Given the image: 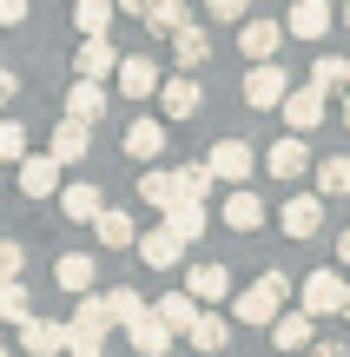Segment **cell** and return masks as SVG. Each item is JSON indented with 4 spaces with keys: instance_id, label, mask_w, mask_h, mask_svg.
Wrapping results in <instances>:
<instances>
[{
    "instance_id": "obj_50",
    "label": "cell",
    "mask_w": 350,
    "mask_h": 357,
    "mask_svg": "<svg viewBox=\"0 0 350 357\" xmlns=\"http://www.w3.org/2000/svg\"><path fill=\"white\" fill-rule=\"evenodd\" d=\"M344 26H350V0H344Z\"/></svg>"
},
{
    "instance_id": "obj_41",
    "label": "cell",
    "mask_w": 350,
    "mask_h": 357,
    "mask_svg": "<svg viewBox=\"0 0 350 357\" xmlns=\"http://www.w3.org/2000/svg\"><path fill=\"white\" fill-rule=\"evenodd\" d=\"M205 7H212V20H245L251 0H205Z\"/></svg>"
},
{
    "instance_id": "obj_3",
    "label": "cell",
    "mask_w": 350,
    "mask_h": 357,
    "mask_svg": "<svg viewBox=\"0 0 350 357\" xmlns=\"http://www.w3.org/2000/svg\"><path fill=\"white\" fill-rule=\"evenodd\" d=\"M251 166H258V153H251L245 139H218V146L205 153V172H212V178H225V185H245Z\"/></svg>"
},
{
    "instance_id": "obj_40",
    "label": "cell",
    "mask_w": 350,
    "mask_h": 357,
    "mask_svg": "<svg viewBox=\"0 0 350 357\" xmlns=\"http://www.w3.org/2000/svg\"><path fill=\"white\" fill-rule=\"evenodd\" d=\"M20 265H26V252H20V245H7V238H0V278H20Z\"/></svg>"
},
{
    "instance_id": "obj_22",
    "label": "cell",
    "mask_w": 350,
    "mask_h": 357,
    "mask_svg": "<svg viewBox=\"0 0 350 357\" xmlns=\"http://www.w3.org/2000/svg\"><path fill=\"white\" fill-rule=\"evenodd\" d=\"M225 225H232V231H258L264 225V199L251 185H232V199H225Z\"/></svg>"
},
{
    "instance_id": "obj_30",
    "label": "cell",
    "mask_w": 350,
    "mask_h": 357,
    "mask_svg": "<svg viewBox=\"0 0 350 357\" xmlns=\"http://www.w3.org/2000/svg\"><path fill=\"white\" fill-rule=\"evenodd\" d=\"M271 344L278 351H304L311 344V318H304V311H278L271 318Z\"/></svg>"
},
{
    "instance_id": "obj_48",
    "label": "cell",
    "mask_w": 350,
    "mask_h": 357,
    "mask_svg": "<svg viewBox=\"0 0 350 357\" xmlns=\"http://www.w3.org/2000/svg\"><path fill=\"white\" fill-rule=\"evenodd\" d=\"M344 126H350V93H344Z\"/></svg>"
},
{
    "instance_id": "obj_5",
    "label": "cell",
    "mask_w": 350,
    "mask_h": 357,
    "mask_svg": "<svg viewBox=\"0 0 350 357\" xmlns=\"http://www.w3.org/2000/svg\"><path fill=\"white\" fill-rule=\"evenodd\" d=\"M106 106H113V93H106V79H73L66 86V119H79V126H93V119H106Z\"/></svg>"
},
{
    "instance_id": "obj_6",
    "label": "cell",
    "mask_w": 350,
    "mask_h": 357,
    "mask_svg": "<svg viewBox=\"0 0 350 357\" xmlns=\"http://www.w3.org/2000/svg\"><path fill=\"white\" fill-rule=\"evenodd\" d=\"M278 225H285L291 238H317V225H324V199H317V192H298V199H285Z\"/></svg>"
},
{
    "instance_id": "obj_29",
    "label": "cell",
    "mask_w": 350,
    "mask_h": 357,
    "mask_svg": "<svg viewBox=\"0 0 350 357\" xmlns=\"http://www.w3.org/2000/svg\"><path fill=\"white\" fill-rule=\"evenodd\" d=\"M166 231H172V238H179V245H198V238H205V205L179 199V205H172V212H166Z\"/></svg>"
},
{
    "instance_id": "obj_15",
    "label": "cell",
    "mask_w": 350,
    "mask_h": 357,
    "mask_svg": "<svg viewBox=\"0 0 350 357\" xmlns=\"http://www.w3.org/2000/svg\"><path fill=\"white\" fill-rule=\"evenodd\" d=\"M159 100H166V119H192L198 106H205V93H198L192 73H172L166 86H159Z\"/></svg>"
},
{
    "instance_id": "obj_2",
    "label": "cell",
    "mask_w": 350,
    "mask_h": 357,
    "mask_svg": "<svg viewBox=\"0 0 350 357\" xmlns=\"http://www.w3.org/2000/svg\"><path fill=\"white\" fill-rule=\"evenodd\" d=\"M106 331H113V318H106L100 298H79V311L66 318V351H100Z\"/></svg>"
},
{
    "instance_id": "obj_45",
    "label": "cell",
    "mask_w": 350,
    "mask_h": 357,
    "mask_svg": "<svg viewBox=\"0 0 350 357\" xmlns=\"http://www.w3.org/2000/svg\"><path fill=\"white\" fill-rule=\"evenodd\" d=\"M113 7H119V13H145L152 0H113Z\"/></svg>"
},
{
    "instance_id": "obj_25",
    "label": "cell",
    "mask_w": 350,
    "mask_h": 357,
    "mask_svg": "<svg viewBox=\"0 0 350 357\" xmlns=\"http://www.w3.org/2000/svg\"><path fill=\"white\" fill-rule=\"evenodd\" d=\"M152 311H159V324H166L172 337H185V331H192V318H198L205 305H192V291H166V298H159Z\"/></svg>"
},
{
    "instance_id": "obj_27",
    "label": "cell",
    "mask_w": 350,
    "mask_h": 357,
    "mask_svg": "<svg viewBox=\"0 0 350 357\" xmlns=\"http://www.w3.org/2000/svg\"><path fill=\"white\" fill-rule=\"evenodd\" d=\"M93 238H100L106 252H119V245H132L139 231H132V218L119 212V205H100V218H93Z\"/></svg>"
},
{
    "instance_id": "obj_7",
    "label": "cell",
    "mask_w": 350,
    "mask_h": 357,
    "mask_svg": "<svg viewBox=\"0 0 350 357\" xmlns=\"http://www.w3.org/2000/svg\"><path fill=\"white\" fill-rule=\"evenodd\" d=\"M113 73H119V93L126 100H152L159 93V60H145V53H126Z\"/></svg>"
},
{
    "instance_id": "obj_24",
    "label": "cell",
    "mask_w": 350,
    "mask_h": 357,
    "mask_svg": "<svg viewBox=\"0 0 350 357\" xmlns=\"http://www.w3.org/2000/svg\"><path fill=\"white\" fill-rule=\"evenodd\" d=\"M172 60H179L185 73H192V66H205V60H212V33H205V26H192V20H185L179 33H172Z\"/></svg>"
},
{
    "instance_id": "obj_47",
    "label": "cell",
    "mask_w": 350,
    "mask_h": 357,
    "mask_svg": "<svg viewBox=\"0 0 350 357\" xmlns=\"http://www.w3.org/2000/svg\"><path fill=\"white\" fill-rule=\"evenodd\" d=\"M337 311H344V318H350V284H344V305H337Z\"/></svg>"
},
{
    "instance_id": "obj_36",
    "label": "cell",
    "mask_w": 350,
    "mask_h": 357,
    "mask_svg": "<svg viewBox=\"0 0 350 357\" xmlns=\"http://www.w3.org/2000/svg\"><path fill=\"white\" fill-rule=\"evenodd\" d=\"M139 199H145V205H159V212H172V205H179V178L152 166V172L139 178Z\"/></svg>"
},
{
    "instance_id": "obj_20",
    "label": "cell",
    "mask_w": 350,
    "mask_h": 357,
    "mask_svg": "<svg viewBox=\"0 0 350 357\" xmlns=\"http://www.w3.org/2000/svg\"><path fill=\"white\" fill-rule=\"evenodd\" d=\"M53 284L86 298L93 291V252H60V258H53Z\"/></svg>"
},
{
    "instance_id": "obj_38",
    "label": "cell",
    "mask_w": 350,
    "mask_h": 357,
    "mask_svg": "<svg viewBox=\"0 0 350 357\" xmlns=\"http://www.w3.org/2000/svg\"><path fill=\"white\" fill-rule=\"evenodd\" d=\"M0 318H7V324H26V318H33V305H26V284H20V278H0Z\"/></svg>"
},
{
    "instance_id": "obj_21",
    "label": "cell",
    "mask_w": 350,
    "mask_h": 357,
    "mask_svg": "<svg viewBox=\"0 0 350 357\" xmlns=\"http://www.w3.org/2000/svg\"><path fill=\"white\" fill-rule=\"evenodd\" d=\"M285 33L324 40V33H331V0H298V7H291V20H285Z\"/></svg>"
},
{
    "instance_id": "obj_46",
    "label": "cell",
    "mask_w": 350,
    "mask_h": 357,
    "mask_svg": "<svg viewBox=\"0 0 350 357\" xmlns=\"http://www.w3.org/2000/svg\"><path fill=\"white\" fill-rule=\"evenodd\" d=\"M337 258H344V265H350V231H344V238H337Z\"/></svg>"
},
{
    "instance_id": "obj_10",
    "label": "cell",
    "mask_w": 350,
    "mask_h": 357,
    "mask_svg": "<svg viewBox=\"0 0 350 357\" xmlns=\"http://www.w3.org/2000/svg\"><path fill=\"white\" fill-rule=\"evenodd\" d=\"M337 305H344V278L337 271H311L304 278V318H331Z\"/></svg>"
},
{
    "instance_id": "obj_44",
    "label": "cell",
    "mask_w": 350,
    "mask_h": 357,
    "mask_svg": "<svg viewBox=\"0 0 350 357\" xmlns=\"http://www.w3.org/2000/svg\"><path fill=\"white\" fill-rule=\"evenodd\" d=\"M13 93H20V73H13V66H0V106H7Z\"/></svg>"
},
{
    "instance_id": "obj_43",
    "label": "cell",
    "mask_w": 350,
    "mask_h": 357,
    "mask_svg": "<svg viewBox=\"0 0 350 357\" xmlns=\"http://www.w3.org/2000/svg\"><path fill=\"white\" fill-rule=\"evenodd\" d=\"M304 357H350V351H344V344H331V337H324V344L311 337V344H304Z\"/></svg>"
},
{
    "instance_id": "obj_34",
    "label": "cell",
    "mask_w": 350,
    "mask_h": 357,
    "mask_svg": "<svg viewBox=\"0 0 350 357\" xmlns=\"http://www.w3.org/2000/svg\"><path fill=\"white\" fill-rule=\"evenodd\" d=\"M311 86H317V93H344V86H350V60H344V53H317Z\"/></svg>"
},
{
    "instance_id": "obj_13",
    "label": "cell",
    "mask_w": 350,
    "mask_h": 357,
    "mask_svg": "<svg viewBox=\"0 0 350 357\" xmlns=\"http://www.w3.org/2000/svg\"><path fill=\"white\" fill-rule=\"evenodd\" d=\"M185 291H192V305H225V298H232V271L225 265H192Z\"/></svg>"
},
{
    "instance_id": "obj_42",
    "label": "cell",
    "mask_w": 350,
    "mask_h": 357,
    "mask_svg": "<svg viewBox=\"0 0 350 357\" xmlns=\"http://www.w3.org/2000/svg\"><path fill=\"white\" fill-rule=\"evenodd\" d=\"M26 20V0H0V26H20Z\"/></svg>"
},
{
    "instance_id": "obj_12",
    "label": "cell",
    "mask_w": 350,
    "mask_h": 357,
    "mask_svg": "<svg viewBox=\"0 0 350 357\" xmlns=\"http://www.w3.org/2000/svg\"><path fill=\"white\" fill-rule=\"evenodd\" d=\"M126 337H132V351H139V357H166V351H172V331L159 324V311H152V305H145L139 318L126 324Z\"/></svg>"
},
{
    "instance_id": "obj_35",
    "label": "cell",
    "mask_w": 350,
    "mask_h": 357,
    "mask_svg": "<svg viewBox=\"0 0 350 357\" xmlns=\"http://www.w3.org/2000/svg\"><path fill=\"white\" fill-rule=\"evenodd\" d=\"M73 26L86 40H100L106 26H113V0H73Z\"/></svg>"
},
{
    "instance_id": "obj_51",
    "label": "cell",
    "mask_w": 350,
    "mask_h": 357,
    "mask_svg": "<svg viewBox=\"0 0 350 357\" xmlns=\"http://www.w3.org/2000/svg\"><path fill=\"white\" fill-rule=\"evenodd\" d=\"M0 357H7V351H0Z\"/></svg>"
},
{
    "instance_id": "obj_37",
    "label": "cell",
    "mask_w": 350,
    "mask_h": 357,
    "mask_svg": "<svg viewBox=\"0 0 350 357\" xmlns=\"http://www.w3.org/2000/svg\"><path fill=\"white\" fill-rule=\"evenodd\" d=\"M172 178H179V199H192V205H205V199H212V185H218L205 166H172Z\"/></svg>"
},
{
    "instance_id": "obj_23",
    "label": "cell",
    "mask_w": 350,
    "mask_h": 357,
    "mask_svg": "<svg viewBox=\"0 0 350 357\" xmlns=\"http://www.w3.org/2000/svg\"><path fill=\"white\" fill-rule=\"evenodd\" d=\"M20 192H26V199H53V192H60V166H53L47 153L20 159Z\"/></svg>"
},
{
    "instance_id": "obj_28",
    "label": "cell",
    "mask_w": 350,
    "mask_h": 357,
    "mask_svg": "<svg viewBox=\"0 0 350 357\" xmlns=\"http://www.w3.org/2000/svg\"><path fill=\"white\" fill-rule=\"evenodd\" d=\"M238 47H245L251 60H271V53L285 47V26H278V20H245V33H238Z\"/></svg>"
},
{
    "instance_id": "obj_32",
    "label": "cell",
    "mask_w": 350,
    "mask_h": 357,
    "mask_svg": "<svg viewBox=\"0 0 350 357\" xmlns=\"http://www.w3.org/2000/svg\"><path fill=\"white\" fill-rule=\"evenodd\" d=\"M139 20H145V26H152V33H159V40H172V33H179V26H185V20H192V13H185V0H152V7H145V13H139Z\"/></svg>"
},
{
    "instance_id": "obj_49",
    "label": "cell",
    "mask_w": 350,
    "mask_h": 357,
    "mask_svg": "<svg viewBox=\"0 0 350 357\" xmlns=\"http://www.w3.org/2000/svg\"><path fill=\"white\" fill-rule=\"evenodd\" d=\"M73 357H106V351H73Z\"/></svg>"
},
{
    "instance_id": "obj_31",
    "label": "cell",
    "mask_w": 350,
    "mask_h": 357,
    "mask_svg": "<svg viewBox=\"0 0 350 357\" xmlns=\"http://www.w3.org/2000/svg\"><path fill=\"white\" fill-rule=\"evenodd\" d=\"M317 199H350V153H337V159H324L317 166Z\"/></svg>"
},
{
    "instance_id": "obj_16",
    "label": "cell",
    "mask_w": 350,
    "mask_h": 357,
    "mask_svg": "<svg viewBox=\"0 0 350 357\" xmlns=\"http://www.w3.org/2000/svg\"><path fill=\"white\" fill-rule=\"evenodd\" d=\"M20 351H26V357H53V351H66V324H53V318H26V324H20Z\"/></svg>"
},
{
    "instance_id": "obj_4",
    "label": "cell",
    "mask_w": 350,
    "mask_h": 357,
    "mask_svg": "<svg viewBox=\"0 0 350 357\" xmlns=\"http://www.w3.org/2000/svg\"><path fill=\"white\" fill-rule=\"evenodd\" d=\"M285 93H291V79H285V66H278V60H258L245 73V106H258V113H271Z\"/></svg>"
},
{
    "instance_id": "obj_33",
    "label": "cell",
    "mask_w": 350,
    "mask_h": 357,
    "mask_svg": "<svg viewBox=\"0 0 350 357\" xmlns=\"http://www.w3.org/2000/svg\"><path fill=\"white\" fill-rule=\"evenodd\" d=\"M100 305H106V318H113L119 331H126V324H132V318L145 311V298L132 291V284H113V291H100Z\"/></svg>"
},
{
    "instance_id": "obj_18",
    "label": "cell",
    "mask_w": 350,
    "mask_h": 357,
    "mask_svg": "<svg viewBox=\"0 0 350 357\" xmlns=\"http://www.w3.org/2000/svg\"><path fill=\"white\" fill-rule=\"evenodd\" d=\"M100 185H86V178H73V185H60V212L73 218V225H93V218H100Z\"/></svg>"
},
{
    "instance_id": "obj_39",
    "label": "cell",
    "mask_w": 350,
    "mask_h": 357,
    "mask_svg": "<svg viewBox=\"0 0 350 357\" xmlns=\"http://www.w3.org/2000/svg\"><path fill=\"white\" fill-rule=\"evenodd\" d=\"M0 159H13V166L26 159V126L20 119H0Z\"/></svg>"
},
{
    "instance_id": "obj_26",
    "label": "cell",
    "mask_w": 350,
    "mask_h": 357,
    "mask_svg": "<svg viewBox=\"0 0 350 357\" xmlns=\"http://www.w3.org/2000/svg\"><path fill=\"white\" fill-rule=\"evenodd\" d=\"M126 153L152 166V159L166 153V126H159V119H132V126H126Z\"/></svg>"
},
{
    "instance_id": "obj_1",
    "label": "cell",
    "mask_w": 350,
    "mask_h": 357,
    "mask_svg": "<svg viewBox=\"0 0 350 357\" xmlns=\"http://www.w3.org/2000/svg\"><path fill=\"white\" fill-rule=\"evenodd\" d=\"M285 298H291V278L285 271H264L258 284H245V291L232 298V318L238 324H271L278 311H285Z\"/></svg>"
},
{
    "instance_id": "obj_14",
    "label": "cell",
    "mask_w": 350,
    "mask_h": 357,
    "mask_svg": "<svg viewBox=\"0 0 350 357\" xmlns=\"http://www.w3.org/2000/svg\"><path fill=\"white\" fill-rule=\"evenodd\" d=\"M185 344H192L198 357H218L225 344H232V324H225L218 311H198V318H192V331H185Z\"/></svg>"
},
{
    "instance_id": "obj_8",
    "label": "cell",
    "mask_w": 350,
    "mask_h": 357,
    "mask_svg": "<svg viewBox=\"0 0 350 357\" xmlns=\"http://www.w3.org/2000/svg\"><path fill=\"white\" fill-rule=\"evenodd\" d=\"M278 106H285L291 132H317V126H324V93H317V86H291Z\"/></svg>"
},
{
    "instance_id": "obj_9",
    "label": "cell",
    "mask_w": 350,
    "mask_h": 357,
    "mask_svg": "<svg viewBox=\"0 0 350 357\" xmlns=\"http://www.w3.org/2000/svg\"><path fill=\"white\" fill-rule=\"evenodd\" d=\"M86 146H93V126H79V119H66V113H60L47 159H53V166H79V159H86Z\"/></svg>"
},
{
    "instance_id": "obj_11",
    "label": "cell",
    "mask_w": 350,
    "mask_h": 357,
    "mask_svg": "<svg viewBox=\"0 0 350 357\" xmlns=\"http://www.w3.org/2000/svg\"><path fill=\"white\" fill-rule=\"evenodd\" d=\"M264 166H271V178H304V166H311V146H304V132H285V139L264 153Z\"/></svg>"
},
{
    "instance_id": "obj_19",
    "label": "cell",
    "mask_w": 350,
    "mask_h": 357,
    "mask_svg": "<svg viewBox=\"0 0 350 357\" xmlns=\"http://www.w3.org/2000/svg\"><path fill=\"white\" fill-rule=\"evenodd\" d=\"M132 245H139V258H145L152 271H172V265H185V245L172 238L166 225H159V231H145V238H132Z\"/></svg>"
},
{
    "instance_id": "obj_17",
    "label": "cell",
    "mask_w": 350,
    "mask_h": 357,
    "mask_svg": "<svg viewBox=\"0 0 350 357\" xmlns=\"http://www.w3.org/2000/svg\"><path fill=\"white\" fill-rule=\"evenodd\" d=\"M73 66H79V79H113V66H119V53H113V40H79V53H73Z\"/></svg>"
}]
</instances>
